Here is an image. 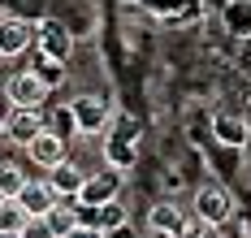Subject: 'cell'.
<instances>
[{
  "label": "cell",
  "mask_w": 251,
  "mask_h": 238,
  "mask_svg": "<svg viewBox=\"0 0 251 238\" xmlns=\"http://www.w3.org/2000/svg\"><path fill=\"white\" fill-rule=\"evenodd\" d=\"M4 91H9V104H13V108H39L44 100H48L52 87L39 78L35 70H22V74H13V78H9Z\"/></svg>",
  "instance_id": "1"
},
{
  "label": "cell",
  "mask_w": 251,
  "mask_h": 238,
  "mask_svg": "<svg viewBox=\"0 0 251 238\" xmlns=\"http://www.w3.org/2000/svg\"><path fill=\"white\" fill-rule=\"evenodd\" d=\"M134 143H139V126H134L130 117H122L117 130L108 134V165L130 169V165H134Z\"/></svg>",
  "instance_id": "2"
},
{
  "label": "cell",
  "mask_w": 251,
  "mask_h": 238,
  "mask_svg": "<svg viewBox=\"0 0 251 238\" xmlns=\"http://www.w3.org/2000/svg\"><path fill=\"white\" fill-rule=\"evenodd\" d=\"M39 39V30L30 22H18V18H0V56H22L30 44Z\"/></svg>",
  "instance_id": "3"
},
{
  "label": "cell",
  "mask_w": 251,
  "mask_h": 238,
  "mask_svg": "<svg viewBox=\"0 0 251 238\" xmlns=\"http://www.w3.org/2000/svg\"><path fill=\"white\" fill-rule=\"evenodd\" d=\"M229 212H234V199H229L221 186H203L195 195V216L200 221H212V225H226Z\"/></svg>",
  "instance_id": "4"
},
{
  "label": "cell",
  "mask_w": 251,
  "mask_h": 238,
  "mask_svg": "<svg viewBox=\"0 0 251 238\" xmlns=\"http://www.w3.org/2000/svg\"><path fill=\"white\" fill-rule=\"evenodd\" d=\"M18 199H22V208L30 212V216H48V212L61 204V190H56L48 178H44V182H35V178H30V182L22 186V195H18Z\"/></svg>",
  "instance_id": "5"
},
{
  "label": "cell",
  "mask_w": 251,
  "mask_h": 238,
  "mask_svg": "<svg viewBox=\"0 0 251 238\" xmlns=\"http://www.w3.org/2000/svg\"><path fill=\"white\" fill-rule=\"evenodd\" d=\"M117 173H96V178H87L82 182V190H78V208H100V204H113L117 199Z\"/></svg>",
  "instance_id": "6"
},
{
  "label": "cell",
  "mask_w": 251,
  "mask_h": 238,
  "mask_svg": "<svg viewBox=\"0 0 251 238\" xmlns=\"http://www.w3.org/2000/svg\"><path fill=\"white\" fill-rule=\"evenodd\" d=\"M44 130H48V126H44L39 108H9V139H13V143L30 147Z\"/></svg>",
  "instance_id": "7"
},
{
  "label": "cell",
  "mask_w": 251,
  "mask_h": 238,
  "mask_svg": "<svg viewBox=\"0 0 251 238\" xmlns=\"http://www.w3.org/2000/svg\"><path fill=\"white\" fill-rule=\"evenodd\" d=\"M148 230L160 238H182L186 234V212L177 208V204H156L148 212Z\"/></svg>",
  "instance_id": "8"
},
{
  "label": "cell",
  "mask_w": 251,
  "mask_h": 238,
  "mask_svg": "<svg viewBox=\"0 0 251 238\" xmlns=\"http://www.w3.org/2000/svg\"><path fill=\"white\" fill-rule=\"evenodd\" d=\"M70 113H74V121H78L82 134H100L104 121H108V104H104L100 95H82V100H74Z\"/></svg>",
  "instance_id": "9"
},
{
  "label": "cell",
  "mask_w": 251,
  "mask_h": 238,
  "mask_svg": "<svg viewBox=\"0 0 251 238\" xmlns=\"http://www.w3.org/2000/svg\"><path fill=\"white\" fill-rule=\"evenodd\" d=\"M26 152H30V160H35L39 169H56V165L65 160V134H56V130L48 126V130L39 134V139L26 147Z\"/></svg>",
  "instance_id": "10"
},
{
  "label": "cell",
  "mask_w": 251,
  "mask_h": 238,
  "mask_svg": "<svg viewBox=\"0 0 251 238\" xmlns=\"http://www.w3.org/2000/svg\"><path fill=\"white\" fill-rule=\"evenodd\" d=\"M48 182L56 186V190H61V195H78V190H82V182H87V178H82V173H78V165H74V160H61V165H56V169H48Z\"/></svg>",
  "instance_id": "11"
},
{
  "label": "cell",
  "mask_w": 251,
  "mask_h": 238,
  "mask_svg": "<svg viewBox=\"0 0 251 238\" xmlns=\"http://www.w3.org/2000/svg\"><path fill=\"white\" fill-rule=\"evenodd\" d=\"M82 221H87V225H100V230H117L126 221V208H122V199L100 204V208H82Z\"/></svg>",
  "instance_id": "12"
},
{
  "label": "cell",
  "mask_w": 251,
  "mask_h": 238,
  "mask_svg": "<svg viewBox=\"0 0 251 238\" xmlns=\"http://www.w3.org/2000/svg\"><path fill=\"white\" fill-rule=\"evenodd\" d=\"M39 44H44V56H70V35L56 26V22H39Z\"/></svg>",
  "instance_id": "13"
},
{
  "label": "cell",
  "mask_w": 251,
  "mask_h": 238,
  "mask_svg": "<svg viewBox=\"0 0 251 238\" xmlns=\"http://www.w3.org/2000/svg\"><path fill=\"white\" fill-rule=\"evenodd\" d=\"M48 225L56 230V238H61V234H70V230H78V225H82V208H78V204H65V199H61V204H56V208L48 212Z\"/></svg>",
  "instance_id": "14"
},
{
  "label": "cell",
  "mask_w": 251,
  "mask_h": 238,
  "mask_svg": "<svg viewBox=\"0 0 251 238\" xmlns=\"http://www.w3.org/2000/svg\"><path fill=\"white\" fill-rule=\"evenodd\" d=\"M212 130H217V139L229 143V147H243V143H247V126H243L238 117H217V126H212Z\"/></svg>",
  "instance_id": "15"
},
{
  "label": "cell",
  "mask_w": 251,
  "mask_h": 238,
  "mask_svg": "<svg viewBox=\"0 0 251 238\" xmlns=\"http://www.w3.org/2000/svg\"><path fill=\"white\" fill-rule=\"evenodd\" d=\"M26 182H30V178H26V173L13 165V160H0V190H4L9 199H13V195H22V186H26Z\"/></svg>",
  "instance_id": "16"
},
{
  "label": "cell",
  "mask_w": 251,
  "mask_h": 238,
  "mask_svg": "<svg viewBox=\"0 0 251 238\" xmlns=\"http://www.w3.org/2000/svg\"><path fill=\"white\" fill-rule=\"evenodd\" d=\"M26 221H30V212L22 208V199H18V195L0 204V230H22Z\"/></svg>",
  "instance_id": "17"
},
{
  "label": "cell",
  "mask_w": 251,
  "mask_h": 238,
  "mask_svg": "<svg viewBox=\"0 0 251 238\" xmlns=\"http://www.w3.org/2000/svg\"><path fill=\"white\" fill-rule=\"evenodd\" d=\"M35 74L48 82V87H61V82H65V61H61V56H39V61H35Z\"/></svg>",
  "instance_id": "18"
},
{
  "label": "cell",
  "mask_w": 251,
  "mask_h": 238,
  "mask_svg": "<svg viewBox=\"0 0 251 238\" xmlns=\"http://www.w3.org/2000/svg\"><path fill=\"white\" fill-rule=\"evenodd\" d=\"M22 238H56V230L48 225V216H30L22 225Z\"/></svg>",
  "instance_id": "19"
},
{
  "label": "cell",
  "mask_w": 251,
  "mask_h": 238,
  "mask_svg": "<svg viewBox=\"0 0 251 238\" xmlns=\"http://www.w3.org/2000/svg\"><path fill=\"white\" fill-rule=\"evenodd\" d=\"M182 238H221V230H217L212 221H195V225H186Z\"/></svg>",
  "instance_id": "20"
},
{
  "label": "cell",
  "mask_w": 251,
  "mask_h": 238,
  "mask_svg": "<svg viewBox=\"0 0 251 238\" xmlns=\"http://www.w3.org/2000/svg\"><path fill=\"white\" fill-rule=\"evenodd\" d=\"M61 238H108V234H104L100 225H87V221H82L78 230H70V234H61Z\"/></svg>",
  "instance_id": "21"
},
{
  "label": "cell",
  "mask_w": 251,
  "mask_h": 238,
  "mask_svg": "<svg viewBox=\"0 0 251 238\" xmlns=\"http://www.w3.org/2000/svg\"><path fill=\"white\" fill-rule=\"evenodd\" d=\"M104 234H108V238H139V230H134L130 221H122L117 230H104Z\"/></svg>",
  "instance_id": "22"
},
{
  "label": "cell",
  "mask_w": 251,
  "mask_h": 238,
  "mask_svg": "<svg viewBox=\"0 0 251 238\" xmlns=\"http://www.w3.org/2000/svg\"><path fill=\"white\" fill-rule=\"evenodd\" d=\"M0 238H22V230H0Z\"/></svg>",
  "instance_id": "23"
},
{
  "label": "cell",
  "mask_w": 251,
  "mask_h": 238,
  "mask_svg": "<svg viewBox=\"0 0 251 238\" xmlns=\"http://www.w3.org/2000/svg\"><path fill=\"white\" fill-rule=\"evenodd\" d=\"M4 199H9V195H4V190H0V204H4Z\"/></svg>",
  "instance_id": "24"
}]
</instances>
